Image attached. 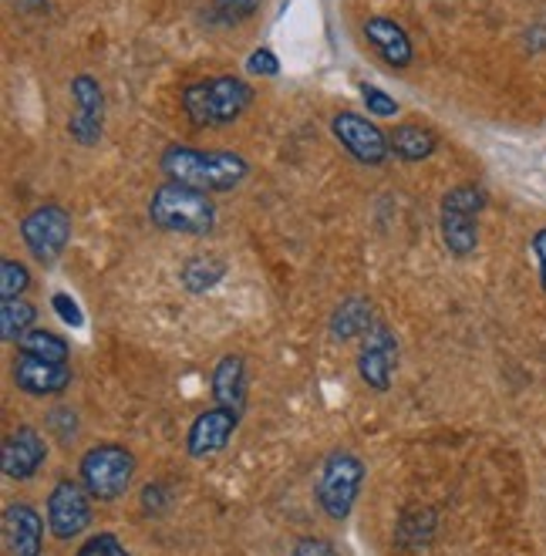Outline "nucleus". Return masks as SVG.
<instances>
[{"label": "nucleus", "mask_w": 546, "mask_h": 556, "mask_svg": "<svg viewBox=\"0 0 546 556\" xmlns=\"http://www.w3.org/2000/svg\"><path fill=\"white\" fill-rule=\"evenodd\" d=\"M48 463V442L45 435L35 429V425H21L4 439V452H0V466H4V476L14 482H27L41 472V466Z\"/></svg>", "instance_id": "nucleus-13"}, {"label": "nucleus", "mask_w": 546, "mask_h": 556, "mask_svg": "<svg viewBox=\"0 0 546 556\" xmlns=\"http://www.w3.org/2000/svg\"><path fill=\"white\" fill-rule=\"evenodd\" d=\"M30 287V270L17 260H4L0 264V298L4 301H14V298H24Z\"/></svg>", "instance_id": "nucleus-25"}, {"label": "nucleus", "mask_w": 546, "mask_h": 556, "mask_svg": "<svg viewBox=\"0 0 546 556\" xmlns=\"http://www.w3.org/2000/svg\"><path fill=\"white\" fill-rule=\"evenodd\" d=\"M17 11H27V14H45L48 11V0H14Z\"/></svg>", "instance_id": "nucleus-33"}, {"label": "nucleus", "mask_w": 546, "mask_h": 556, "mask_svg": "<svg viewBox=\"0 0 546 556\" xmlns=\"http://www.w3.org/2000/svg\"><path fill=\"white\" fill-rule=\"evenodd\" d=\"M432 533H435V513L429 506H411L395 522V540L402 549H419L422 543L432 540Z\"/></svg>", "instance_id": "nucleus-20"}, {"label": "nucleus", "mask_w": 546, "mask_h": 556, "mask_svg": "<svg viewBox=\"0 0 546 556\" xmlns=\"http://www.w3.org/2000/svg\"><path fill=\"white\" fill-rule=\"evenodd\" d=\"M72 98H75V115L68 118V136L85 149L99 146L102 132H105V91H102L99 78L75 75Z\"/></svg>", "instance_id": "nucleus-11"}, {"label": "nucleus", "mask_w": 546, "mask_h": 556, "mask_svg": "<svg viewBox=\"0 0 546 556\" xmlns=\"http://www.w3.org/2000/svg\"><path fill=\"white\" fill-rule=\"evenodd\" d=\"M331 132L341 142V149L355 162H361V166H381V162L392 155L389 136L358 112H338L331 118Z\"/></svg>", "instance_id": "nucleus-9"}, {"label": "nucleus", "mask_w": 546, "mask_h": 556, "mask_svg": "<svg viewBox=\"0 0 546 556\" xmlns=\"http://www.w3.org/2000/svg\"><path fill=\"white\" fill-rule=\"evenodd\" d=\"M158 169L169 176V182L200 189V192H230L237 189L246 173L250 162L240 152H219V149H192L182 142L166 146Z\"/></svg>", "instance_id": "nucleus-1"}, {"label": "nucleus", "mask_w": 546, "mask_h": 556, "mask_svg": "<svg viewBox=\"0 0 546 556\" xmlns=\"http://www.w3.org/2000/svg\"><path fill=\"white\" fill-rule=\"evenodd\" d=\"M294 556H338V553H334V546L325 543V540H301V543L294 546Z\"/></svg>", "instance_id": "nucleus-32"}, {"label": "nucleus", "mask_w": 546, "mask_h": 556, "mask_svg": "<svg viewBox=\"0 0 546 556\" xmlns=\"http://www.w3.org/2000/svg\"><path fill=\"white\" fill-rule=\"evenodd\" d=\"M21 240L41 264H54L72 240V213L58 203H45L38 210H30L21 219Z\"/></svg>", "instance_id": "nucleus-7"}, {"label": "nucleus", "mask_w": 546, "mask_h": 556, "mask_svg": "<svg viewBox=\"0 0 546 556\" xmlns=\"http://www.w3.org/2000/svg\"><path fill=\"white\" fill-rule=\"evenodd\" d=\"M389 142H392V152L405 162H422L429 155H435L439 149V136L426 125H415V122H402L389 132Z\"/></svg>", "instance_id": "nucleus-19"}, {"label": "nucleus", "mask_w": 546, "mask_h": 556, "mask_svg": "<svg viewBox=\"0 0 546 556\" xmlns=\"http://www.w3.org/2000/svg\"><path fill=\"white\" fill-rule=\"evenodd\" d=\"M240 418L243 412L237 408H223V405H213L206 412H200L196 418H192L189 432H186V452L189 459H213V455H219L223 448L230 445V439L237 435L240 429Z\"/></svg>", "instance_id": "nucleus-10"}, {"label": "nucleus", "mask_w": 546, "mask_h": 556, "mask_svg": "<svg viewBox=\"0 0 546 556\" xmlns=\"http://www.w3.org/2000/svg\"><path fill=\"white\" fill-rule=\"evenodd\" d=\"M78 476L91 500L115 503L128 493V485L136 479V455L122 442H99L81 455Z\"/></svg>", "instance_id": "nucleus-5"}, {"label": "nucleus", "mask_w": 546, "mask_h": 556, "mask_svg": "<svg viewBox=\"0 0 546 556\" xmlns=\"http://www.w3.org/2000/svg\"><path fill=\"white\" fill-rule=\"evenodd\" d=\"M17 354H35V357H45V362L68 365L72 344L54 331H45V327H30V331L17 341Z\"/></svg>", "instance_id": "nucleus-21"}, {"label": "nucleus", "mask_w": 546, "mask_h": 556, "mask_svg": "<svg viewBox=\"0 0 546 556\" xmlns=\"http://www.w3.org/2000/svg\"><path fill=\"white\" fill-rule=\"evenodd\" d=\"M48 429L54 439L72 442L78 435V412L75 408H51L48 412Z\"/></svg>", "instance_id": "nucleus-28"}, {"label": "nucleus", "mask_w": 546, "mask_h": 556, "mask_svg": "<svg viewBox=\"0 0 546 556\" xmlns=\"http://www.w3.org/2000/svg\"><path fill=\"white\" fill-rule=\"evenodd\" d=\"M4 549L8 556H41L45 546V519L35 506L27 503H11L4 509Z\"/></svg>", "instance_id": "nucleus-15"}, {"label": "nucleus", "mask_w": 546, "mask_h": 556, "mask_svg": "<svg viewBox=\"0 0 546 556\" xmlns=\"http://www.w3.org/2000/svg\"><path fill=\"white\" fill-rule=\"evenodd\" d=\"M530 247H533L536 267H539V287H543V293H546V226H543V230H536V233H533Z\"/></svg>", "instance_id": "nucleus-31"}, {"label": "nucleus", "mask_w": 546, "mask_h": 556, "mask_svg": "<svg viewBox=\"0 0 546 556\" xmlns=\"http://www.w3.org/2000/svg\"><path fill=\"white\" fill-rule=\"evenodd\" d=\"M361 35L389 68H408L415 61V45L408 38V30L392 17H368Z\"/></svg>", "instance_id": "nucleus-16"}, {"label": "nucleus", "mask_w": 546, "mask_h": 556, "mask_svg": "<svg viewBox=\"0 0 546 556\" xmlns=\"http://www.w3.org/2000/svg\"><path fill=\"white\" fill-rule=\"evenodd\" d=\"M75 556H132V553H128V546L115 533H94L81 543Z\"/></svg>", "instance_id": "nucleus-27"}, {"label": "nucleus", "mask_w": 546, "mask_h": 556, "mask_svg": "<svg viewBox=\"0 0 546 556\" xmlns=\"http://www.w3.org/2000/svg\"><path fill=\"white\" fill-rule=\"evenodd\" d=\"M358 91H361V102H365V109H368L371 118H395L398 115V102H395L389 91H381L378 85H368L365 81Z\"/></svg>", "instance_id": "nucleus-26"}, {"label": "nucleus", "mask_w": 546, "mask_h": 556, "mask_svg": "<svg viewBox=\"0 0 546 556\" xmlns=\"http://www.w3.org/2000/svg\"><path fill=\"white\" fill-rule=\"evenodd\" d=\"M179 105L192 125L227 128L253 105V88L243 78L216 75V78H203V81H192L189 88H182Z\"/></svg>", "instance_id": "nucleus-2"}, {"label": "nucleus", "mask_w": 546, "mask_h": 556, "mask_svg": "<svg viewBox=\"0 0 546 556\" xmlns=\"http://www.w3.org/2000/svg\"><path fill=\"white\" fill-rule=\"evenodd\" d=\"M51 307L58 311V317L68 324V327H81L85 324V317H81V311H78V304H75V298L72 293H54L51 298Z\"/></svg>", "instance_id": "nucleus-30"}, {"label": "nucleus", "mask_w": 546, "mask_h": 556, "mask_svg": "<svg viewBox=\"0 0 546 556\" xmlns=\"http://www.w3.org/2000/svg\"><path fill=\"white\" fill-rule=\"evenodd\" d=\"M256 11H261V0H213V4H209V21L219 24V27H240Z\"/></svg>", "instance_id": "nucleus-24"}, {"label": "nucleus", "mask_w": 546, "mask_h": 556, "mask_svg": "<svg viewBox=\"0 0 546 556\" xmlns=\"http://www.w3.org/2000/svg\"><path fill=\"white\" fill-rule=\"evenodd\" d=\"M331 338L334 341H351V338H365L374 327L371 301L368 298H344L334 314H331Z\"/></svg>", "instance_id": "nucleus-18"}, {"label": "nucleus", "mask_w": 546, "mask_h": 556, "mask_svg": "<svg viewBox=\"0 0 546 556\" xmlns=\"http://www.w3.org/2000/svg\"><path fill=\"white\" fill-rule=\"evenodd\" d=\"M486 210V189L475 182H462L442 195L439 233L445 250L466 260L479 250V213Z\"/></svg>", "instance_id": "nucleus-4"}, {"label": "nucleus", "mask_w": 546, "mask_h": 556, "mask_svg": "<svg viewBox=\"0 0 546 556\" xmlns=\"http://www.w3.org/2000/svg\"><path fill=\"white\" fill-rule=\"evenodd\" d=\"M395 371H398V338L392 334V327L374 324L358 351V378L381 395V391L392 388Z\"/></svg>", "instance_id": "nucleus-12"}, {"label": "nucleus", "mask_w": 546, "mask_h": 556, "mask_svg": "<svg viewBox=\"0 0 546 556\" xmlns=\"http://www.w3.org/2000/svg\"><path fill=\"white\" fill-rule=\"evenodd\" d=\"M91 522V493L75 482V479H61L54 482L51 496H48V530L54 540L68 543L81 536Z\"/></svg>", "instance_id": "nucleus-8"}, {"label": "nucleus", "mask_w": 546, "mask_h": 556, "mask_svg": "<svg viewBox=\"0 0 546 556\" xmlns=\"http://www.w3.org/2000/svg\"><path fill=\"white\" fill-rule=\"evenodd\" d=\"M361 485H365V463L355 452L334 448L328 459L320 463V472H317V506L325 509L328 519L344 522L355 513Z\"/></svg>", "instance_id": "nucleus-6"}, {"label": "nucleus", "mask_w": 546, "mask_h": 556, "mask_svg": "<svg viewBox=\"0 0 546 556\" xmlns=\"http://www.w3.org/2000/svg\"><path fill=\"white\" fill-rule=\"evenodd\" d=\"M223 277H227V264L219 256H192L182 264L179 280L189 293H206L213 290Z\"/></svg>", "instance_id": "nucleus-22"}, {"label": "nucleus", "mask_w": 546, "mask_h": 556, "mask_svg": "<svg viewBox=\"0 0 546 556\" xmlns=\"http://www.w3.org/2000/svg\"><path fill=\"white\" fill-rule=\"evenodd\" d=\"M246 68H250V75L274 78V75L280 72V58H277L270 48H256V51H250V58H246Z\"/></svg>", "instance_id": "nucleus-29"}, {"label": "nucleus", "mask_w": 546, "mask_h": 556, "mask_svg": "<svg viewBox=\"0 0 546 556\" xmlns=\"http://www.w3.org/2000/svg\"><path fill=\"white\" fill-rule=\"evenodd\" d=\"M11 378L30 399H54L64 388H72L68 365L45 362V357H35V354H17L11 365Z\"/></svg>", "instance_id": "nucleus-14"}, {"label": "nucleus", "mask_w": 546, "mask_h": 556, "mask_svg": "<svg viewBox=\"0 0 546 556\" xmlns=\"http://www.w3.org/2000/svg\"><path fill=\"white\" fill-rule=\"evenodd\" d=\"M209 388H213V405L243 412V405H246V365H243V357L223 354L213 368Z\"/></svg>", "instance_id": "nucleus-17"}, {"label": "nucleus", "mask_w": 546, "mask_h": 556, "mask_svg": "<svg viewBox=\"0 0 546 556\" xmlns=\"http://www.w3.org/2000/svg\"><path fill=\"white\" fill-rule=\"evenodd\" d=\"M149 219L166 233L206 237L216 226V206L209 200V192L189 189L179 182H163L149 200Z\"/></svg>", "instance_id": "nucleus-3"}, {"label": "nucleus", "mask_w": 546, "mask_h": 556, "mask_svg": "<svg viewBox=\"0 0 546 556\" xmlns=\"http://www.w3.org/2000/svg\"><path fill=\"white\" fill-rule=\"evenodd\" d=\"M38 320V307L27 304L24 298H14V301H4L0 304V338L4 341H21L30 327Z\"/></svg>", "instance_id": "nucleus-23"}]
</instances>
